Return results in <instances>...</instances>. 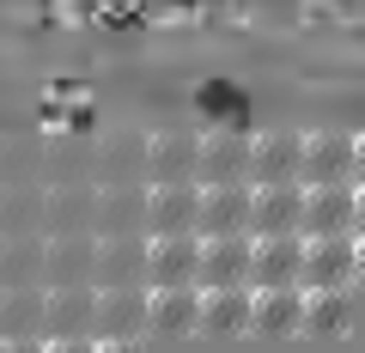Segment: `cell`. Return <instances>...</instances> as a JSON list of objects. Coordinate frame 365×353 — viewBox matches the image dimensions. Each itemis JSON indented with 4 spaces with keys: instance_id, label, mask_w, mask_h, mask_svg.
<instances>
[{
    "instance_id": "cell-4",
    "label": "cell",
    "mask_w": 365,
    "mask_h": 353,
    "mask_svg": "<svg viewBox=\"0 0 365 353\" xmlns=\"http://www.w3.org/2000/svg\"><path fill=\"white\" fill-rule=\"evenodd\" d=\"M201 256H207V244H195V237H158L146 275H153L158 287H195L201 280Z\"/></svg>"
},
{
    "instance_id": "cell-7",
    "label": "cell",
    "mask_w": 365,
    "mask_h": 353,
    "mask_svg": "<svg viewBox=\"0 0 365 353\" xmlns=\"http://www.w3.org/2000/svg\"><path fill=\"white\" fill-rule=\"evenodd\" d=\"M207 329H237V323H256V299L244 287H225V292H207Z\"/></svg>"
},
{
    "instance_id": "cell-6",
    "label": "cell",
    "mask_w": 365,
    "mask_h": 353,
    "mask_svg": "<svg viewBox=\"0 0 365 353\" xmlns=\"http://www.w3.org/2000/svg\"><path fill=\"white\" fill-rule=\"evenodd\" d=\"M207 317V292L195 287H158L153 292V329H189Z\"/></svg>"
},
{
    "instance_id": "cell-8",
    "label": "cell",
    "mask_w": 365,
    "mask_h": 353,
    "mask_svg": "<svg viewBox=\"0 0 365 353\" xmlns=\"http://www.w3.org/2000/svg\"><path fill=\"white\" fill-rule=\"evenodd\" d=\"M0 353H49V341H37V335H25V341H0Z\"/></svg>"
},
{
    "instance_id": "cell-5",
    "label": "cell",
    "mask_w": 365,
    "mask_h": 353,
    "mask_svg": "<svg viewBox=\"0 0 365 353\" xmlns=\"http://www.w3.org/2000/svg\"><path fill=\"white\" fill-rule=\"evenodd\" d=\"M153 268V250L122 237V244H98V280L104 287H134V280Z\"/></svg>"
},
{
    "instance_id": "cell-9",
    "label": "cell",
    "mask_w": 365,
    "mask_h": 353,
    "mask_svg": "<svg viewBox=\"0 0 365 353\" xmlns=\"http://www.w3.org/2000/svg\"><path fill=\"white\" fill-rule=\"evenodd\" d=\"M49 353H98V341H49Z\"/></svg>"
},
{
    "instance_id": "cell-2",
    "label": "cell",
    "mask_w": 365,
    "mask_h": 353,
    "mask_svg": "<svg viewBox=\"0 0 365 353\" xmlns=\"http://www.w3.org/2000/svg\"><path fill=\"white\" fill-rule=\"evenodd\" d=\"M43 335L49 341H98V292L91 287H55Z\"/></svg>"
},
{
    "instance_id": "cell-1",
    "label": "cell",
    "mask_w": 365,
    "mask_h": 353,
    "mask_svg": "<svg viewBox=\"0 0 365 353\" xmlns=\"http://www.w3.org/2000/svg\"><path fill=\"white\" fill-rule=\"evenodd\" d=\"M146 323H153V292H140V287L98 292V341H134Z\"/></svg>"
},
{
    "instance_id": "cell-3",
    "label": "cell",
    "mask_w": 365,
    "mask_h": 353,
    "mask_svg": "<svg viewBox=\"0 0 365 353\" xmlns=\"http://www.w3.org/2000/svg\"><path fill=\"white\" fill-rule=\"evenodd\" d=\"M43 323H49V292L31 287H0V341H43Z\"/></svg>"
},
{
    "instance_id": "cell-10",
    "label": "cell",
    "mask_w": 365,
    "mask_h": 353,
    "mask_svg": "<svg viewBox=\"0 0 365 353\" xmlns=\"http://www.w3.org/2000/svg\"><path fill=\"white\" fill-rule=\"evenodd\" d=\"M98 353H134V341H98Z\"/></svg>"
}]
</instances>
